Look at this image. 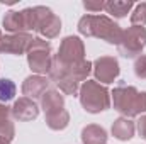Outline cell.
<instances>
[{"label": "cell", "mask_w": 146, "mask_h": 144, "mask_svg": "<svg viewBox=\"0 0 146 144\" xmlns=\"http://www.w3.org/2000/svg\"><path fill=\"white\" fill-rule=\"evenodd\" d=\"M112 131H114V134L119 139H129L133 136V126L127 120H122V119L115 122V126L112 127Z\"/></svg>", "instance_id": "9"}, {"label": "cell", "mask_w": 146, "mask_h": 144, "mask_svg": "<svg viewBox=\"0 0 146 144\" xmlns=\"http://www.w3.org/2000/svg\"><path fill=\"white\" fill-rule=\"evenodd\" d=\"M131 20H133L134 24H138V22L145 24L146 22V3H141V5L136 7V12H134V15L131 17Z\"/></svg>", "instance_id": "11"}, {"label": "cell", "mask_w": 146, "mask_h": 144, "mask_svg": "<svg viewBox=\"0 0 146 144\" xmlns=\"http://www.w3.org/2000/svg\"><path fill=\"white\" fill-rule=\"evenodd\" d=\"M122 36L126 39V44H121V53H122V56H126V58L134 56V54L146 44V31L143 27L129 29V31L124 32Z\"/></svg>", "instance_id": "3"}, {"label": "cell", "mask_w": 146, "mask_h": 144, "mask_svg": "<svg viewBox=\"0 0 146 144\" xmlns=\"http://www.w3.org/2000/svg\"><path fill=\"white\" fill-rule=\"evenodd\" d=\"M14 115H15L17 119H33V117L37 115V108L33 102L22 98V100H19V102L15 104V107H14Z\"/></svg>", "instance_id": "5"}, {"label": "cell", "mask_w": 146, "mask_h": 144, "mask_svg": "<svg viewBox=\"0 0 146 144\" xmlns=\"http://www.w3.org/2000/svg\"><path fill=\"white\" fill-rule=\"evenodd\" d=\"M83 5H85V9H88V10H100V9H104L106 3H90V2H85Z\"/></svg>", "instance_id": "12"}, {"label": "cell", "mask_w": 146, "mask_h": 144, "mask_svg": "<svg viewBox=\"0 0 146 144\" xmlns=\"http://www.w3.org/2000/svg\"><path fill=\"white\" fill-rule=\"evenodd\" d=\"M15 93V87L10 80H0V100H10Z\"/></svg>", "instance_id": "10"}, {"label": "cell", "mask_w": 146, "mask_h": 144, "mask_svg": "<svg viewBox=\"0 0 146 144\" xmlns=\"http://www.w3.org/2000/svg\"><path fill=\"white\" fill-rule=\"evenodd\" d=\"M97 76L106 80V81H110L117 73H119V68H117V61L115 59H109V58H102L97 61Z\"/></svg>", "instance_id": "4"}, {"label": "cell", "mask_w": 146, "mask_h": 144, "mask_svg": "<svg viewBox=\"0 0 146 144\" xmlns=\"http://www.w3.org/2000/svg\"><path fill=\"white\" fill-rule=\"evenodd\" d=\"M104 7L107 9V12L112 14V15H115V17H124V15L129 12V9L133 7V2H109V3H106Z\"/></svg>", "instance_id": "8"}, {"label": "cell", "mask_w": 146, "mask_h": 144, "mask_svg": "<svg viewBox=\"0 0 146 144\" xmlns=\"http://www.w3.org/2000/svg\"><path fill=\"white\" fill-rule=\"evenodd\" d=\"M106 131L104 129H99L95 126L88 127L83 131V141L87 144H104L106 143Z\"/></svg>", "instance_id": "6"}, {"label": "cell", "mask_w": 146, "mask_h": 144, "mask_svg": "<svg viewBox=\"0 0 146 144\" xmlns=\"http://www.w3.org/2000/svg\"><path fill=\"white\" fill-rule=\"evenodd\" d=\"M7 41V44H3L0 49H7V51H12V53H21L24 51L26 44L31 41L29 36H14V37H9V39H3Z\"/></svg>", "instance_id": "7"}, {"label": "cell", "mask_w": 146, "mask_h": 144, "mask_svg": "<svg viewBox=\"0 0 146 144\" xmlns=\"http://www.w3.org/2000/svg\"><path fill=\"white\" fill-rule=\"evenodd\" d=\"M80 32L88 36H99L107 39L109 42H121L122 41V31L117 24H114L107 17H92L85 15L80 20Z\"/></svg>", "instance_id": "1"}, {"label": "cell", "mask_w": 146, "mask_h": 144, "mask_svg": "<svg viewBox=\"0 0 146 144\" xmlns=\"http://www.w3.org/2000/svg\"><path fill=\"white\" fill-rule=\"evenodd\" d=\"M82 104L88 112H99L109 105V97L107 90L95 85V83H87L82 90Z\"/></svg>", "instance_id": "2"}, {"label": "cell", "mask_w": 146, "mask_h": 144, "mask_svg": "<svg viewBox=\"0 0 146 144\" xmlns=\"http://www.w3.org/2000/svg\"><path fill=\"white\" fill-rule=\"evenodd\" d=\"M139 132L143 134V137L146 139V117L139 120Z\"/></svg>", "instance_id": "13"}]
</instances>
